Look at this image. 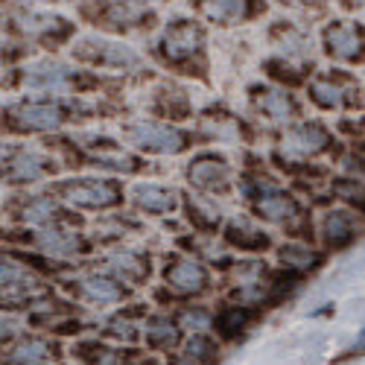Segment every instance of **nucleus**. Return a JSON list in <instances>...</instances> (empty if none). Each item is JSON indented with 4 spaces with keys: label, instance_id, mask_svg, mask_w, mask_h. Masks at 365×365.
Here are the masks:
<instances>
[{
    "label": "nucleus",
    "instance_id": "nucleus-15",
    "mask_svg": "<svg viewBox=\"0 0 365 365\" xmlns=\"http://www.w3.org/2000/svg\"><path fill=\"white\" fill-rule=\"evenodd\" d=\"M56 359V345L47 339H21L15 348L6 354V365H47Z\"/></svg>",
    "mask_w": 365,
    "mask_h": 365
},
{
    "label": "nucleus",
    "instance_id": "nucleus-9",
    "mask_svg": "<svg viewBox=\"0 0 365 365\" xmlns=\"http://www.w3.org/2000/svg\"><path fill=\"white\" fill-rule=\"evenodd\" d=\"M327 146H330V135L319 123H298L284 138V152L287 155H298V158L319 155Z\"/></svg>",
    "mask_w": 365,
    "mask_h": 365
},
{
    "label": "nucleus",
    "instance_id": "nucleus-2",
    "mask_svg": "<svg viewBox=\"0 0 365 365\" xmlns=\"http://www.w3.org/2000/svg\"><path fill=\"white\" fill-rule=\"evenodd\" d=\"M58 196H62L68 205L73 207H91V210H100V207H111L120 199V190L111 181L103 178H76V181H65L58 185Z\"/></svg>",
    "mask_w": 365,
    "mask_h": 365
},
{
    "label": "nucleus",
    "instance_id": "nucleus-7",
    "mask_svg": "<svg viewBox=\"0 0 365 365\" xmlns=\"http://www.w3.org/2000/svg\"><path fill=\"white\" fill-rule=\"evenodd\" d=\"M324 50L336 62H356L365 53V38L351 24H330L324 29Z\"/></svg>",
    "mask_w": 365,
    "mask_h": 365
},
{
    "label": "nucleus",
    "instance_id": "nucleus-16",
    "mask_svg": "<svg viewBox=\"0 0 365 365\" xmlns=\"http://www.w3.org/2000/svg\"><path fill=\"white\" fill-rule=\"evenodd\" d=\"M196 6L214 24H237L249 15V0H196Z\"/></svg>",
    "mask_w": 365,
    "mask_h": 365
},
{
    "label": "nucleus",
    "instance_id": "nucleus-29",
    "mask_svg": "<svg viewBox=\"0 0 365 365\" xmlns=\"http://www.w3.org/2000/svg\"><path fill=\"white\" fill-rule=\"evenodd\" d=\"M187 217H190V222H196L199 228H205V231H210V228H217L220 225V214L210 205H202L199 199H190L187 202Z\"/></svg>",
    "mask_w": 365,
    "mask_h": 365
},
{
    "label": "nucleus",
    "instance_id": "nucleus-8",
    "mask_svg": "<svg viewBox=\"0 0 365 365\" xmlns=\"http://www.w3.org/2000/svg\"><path fill=\"white\" fill-rule=\"evenodd\" d=\"M164 281L178 289V292H185V295H196L207 287V269L196 260V257H175L167 269H164Z\"/></svg>",
    "mask_w": 365,
    "mask_h": 365
},
{
    "label": "nucleus",
    "instance_id": "nucleus-31",
    "mask_svg": "<svg viewBox=\"0 0 365 365\" xmlns=\"http://www.w3.org/2000/svg\"><path fill=\"white\" fill-rule=\"evenodd\" d=\"M185 354L193 356V359H199V362H205V365H210V362L217 359V345L210 342V339H205V336H193L187 342V351Z\"/></svg>",
    "mask_w": 365,
    "mask_h": 365
},
{
    "label": "nucleus",
    "instance_id": "nucleus-32",
    "mask_svg": "<svg viewBox=\"0 0 365 365\" xmlns=\"http://www.w3.org/2000/svg\"><path fill=\"white\" fill-rule=\"evenodd\" d=\"M88 365H108L114 359V354L106 348V345H97V342H88V345H79L76 351Z\"/></svg>",
    "mask_w": 365,
    "mask_h": 365
},
{
    "label": "nucleus",
    "instance_id": "nucleus-25",
    "mask_svg": "<svg viewBox=\"0 0 365 365\" xmlns=\"http://www.w3.org/2000/svg\"><path fill=\"white\" fill-rule=\"evenodd\" d=\"M26 79L33 85H44V88H65L68 71L62 65H36V68H29Z\"/></svg>",
    "mask_w": 365,
    "mask_h": 365
},
{
    "label": "nucleus",
    "instance_id": "nucleus-23",
    "mask_svg": "<svg viewBox=\"0 0 365 365\" xmlns=\"http://www.w3.org/2000/svg\"><path fill=\"white\" fill-rule=\"evenodd\" d=\"M18 217L29 225H47L56 220V202H50L47 196H36L18 210Z\"/></svg>",
    "mask_w": 365,
    "mask_h": 365
},
{
    "label": "nucleus",
    "instance_id": "nucleus-30",
    "mask_svg": "<svg viewBox=\"0 0 365 365\" xmlns=\"http://www.w3.org/2000/svg\"><path fill=\"white\" fill-rule=\"evenodd\" d=\"M97 161H100L103 167H114V170H135V167H138V161H135L132 155H126V152H120V149H114V146L100 149V152H97Z\"/></svg>",
    "mask_w": 365,
    "mask_h": 365
},
{
    "label": "nucleus",
    "instance_id": "nucleus-20",
    "mask_svg": "<svg viewBox=\"0 0 365 365\" xmlns=\"http://www.w3.org/2000/svg\"><path fill=\"white\" fill-rule=\"evenodd\" d=\"M257 108L269 120H278V123H284V120H289L295 114V106H292L287 91H272V88L257 91Z\"/></svg>",
    "mask_w": 365,
    "mask_h": 365
},
{
    "label": "nucleus",
    "instance_id": "nucleus-13",
    "mask_svg": "<svg viewBox=\"0 0 365 365\" xmlns=\"http://www.w3.org/2000/svg\"><path fill=\"white\" fill-rule=\"evenodd\" d=\"M76 295L88 304H111L123 298V287L111 275H88L76 284Z\"/></svg>",
    "mask_w": 365,
    "mask_h": 365
},
{
    "label": "nucleus",
    "instance_id": "nucleus-28",
    "mask_svg": "<svg viewBox=\"0 0 365 365\" xmlns=\"http://www.w3.org/2000/svg\"><path fill=\"white\" fill-rule=\"evenodd\" d=\"M333 193L342 196L348 205H354L356 210H365V181H354V178H339L333 185Z\"/></svg>",
    "mask_w": 365,
    "mask_h": 365
},
{
    "label": "nucleus",
    "instance_id": "nucleus-3",
    "mask_svg": "<svg viewBox=\"0 0 365 365\" xmlns=\"http://www.w3.org/2000/svg\"><path fill=\"white\" fill-rule=\"evenodd\" d=\"M255 214L260 217V220H266V222H275V225H289L295 217H298V207H295V202L284 193V190H278L272 181H263V178H257L255 181Z\"/></svg>",
    "mask_w": 365,
    "mask_h": 365
},
{
    "label": "nucleus",
    "instance_id": "nucleus-27",
    "mask_svg": "<svg viewBox=\"0 0 365 365\" xmlns=\"http://www.w3.org/2000/svg\"><path fill=\"white\" fill-rule=\"evenodd\" d=\"M249 322V313L242 307H225L220 316H217V330L222 333V336H237V333L242 330V324Z\"/></svg>",
    "mask_w": 365,
    "mask_h": 365
},
{
    "label": "nucleus",
    "instance_id": "nucleus-1",
    "mask_svg": "<svg viewBox=\"0 0 365 365\" xmlns=\"http://www.w3.org/2000/svg\"><path fill=\"white\" fill-rule=\"evenodd\" d=\"M126 140L143 152H155V155H175L187 146V135L178 132L167 123H155V120H140L123 129Z\"/></svg>",
    "mask_w": 365,
    "mask_h": 365
},
{
    "label": "nucleus",
    "instance_id": "nucleus-24",
    "mask_svg": "<svg viewBox=\"0 0 365 365\" xmlns=\"http://www.w3.org/2000/svg\"><path fill=\"white\" fill-rule=\"evenodd\" d=\"M281 263L287 269H292V272H307V269H313L319 263V257L307 246H295V242H289V246L281 249Z\"/></svg>",
    "mask_w": 365,
    "mask_h": 365
},
{
    "label": "nucleus",
    "instance_id": "nucleus-26",
    "mask_svg": "<svg viewBox=\"0 0 365 365\" xmlns=\"http://www.w3.org/2000/svg\"><path fill=\"white\" fill-rule=\"evenodd\" d=\"M38 240H41V246L53 255H71V252L79 249V240L71 231H44V234H38Z\"/></svg>",
    "mask_w": 365,
    "mask_h": 365
},
{
    "label": "nucleus",
    "instance_id": "nucleus-34",
    "mask_svg": "<svg viewBox=\"0 0 365 365\" xmlns=\"http://www.w3.org/2000/svg\"><path fill=\"white\" fill-rule=\"evenodd\" d=\"M362 161H365V149H362Z\"/></svg>",
    "mask_w": 365,
    "mask_h": 365
},
{
    "label": "nucleus",
    "instance_id": "nucleus-33",
    "mask_svg": "<svg viewBox=\"0 0 365 365\" xmlns=\"http://www.w3.org/2000/svg\"><path fill=\"white\" fill-rule=\"evenodd\" d=\"M178 324L187 327V330H202V327H207V313H202V310H185V313L178 316Z\"/></svg>",
    "mask_w": 365,
    "mask_h": 365
},
{
    "label": "nucleus",
    "instance_id": "nucleus-19",
    "mask_svg": "<svg viewBox=\"0 0 365 365\" xmlns=\"http://www.w3.org/2000/svg\"><path fill=\"white\" fill-rule=\"evenodd\" d=\"M111 272L120 278V281H132V284H140L146 275H149V260L138 252H117L111 260H108Z\"/></svg>",
    "mask_w": 365,
    "mask_h": 365
},
{
    "label": "nucleus",
    "instance_id": "nucleus-18",
    "mask_svg": "<svg viewBox=\"0 0 365 365\" xmlns=\"http://www.w3.org/2000/svg\"><path fill=\"white\" fill-rule=\"evenodd\" d=\"M322 234L327 240V246L339 249L356 234V220L351 210H330V214L322 220Z\"/></svg>",
    "mask_w": 365,
    "mask_h": 365
},
{
    "label": "nucleus",
    "instance_id": "nucleus-17",
    "mask_svg": "<svg viewBox=\"0 0 365 365\" xmlns=\"http://www.w3.org/2000/svg\"><path fill=\"white\" fill-rule=\"evenodd\" d=\"M225 240L242 252H263L269 246V237L260 228H255L249 220H231L225 228Z\"/></svg>",
    "mask_w": 365,
    "mask_h": 365
},
{
    "label": "nucleus",
    "instance_id": "nucleus-6",
    "mask_svg": "<svg viewBox=\"0 0 365 365\" xmlns=\"http://www.w3.org/2000/svg\"><path fill=\"white\" fill-rule=\"evenodd\" d=\"M44 292L47 289L41 287V281L33 272H26L24 266L12 260H4V304L6 307H21V304H29Z\"/></svg>",
    "mask_w": 365,
    "mask_h": 365
},
{
    "label": "nucleus",
    "instance_id": "nucleus-10",
    "mask_svg": "<svg viewBox=\"0 0 365 365\" xmlns=\"http://www.w3.org/2000/svg\"><path fill=\"white\" fill-rule=\"evenodd\" d=\"M79 58L100 68H132L138 65V53L123 47V44H108V41H85L76 50Z\"/></svg>",
    "mask_w": 365,
    "mask_h": 365
},
{
    "label": "nucleus",
    "instance_id": "nucleus-22",
    "mask_svg": "<svg viewBox=\"0 0 365 365\" xmlns=\"http://www.w3.org/2000/svg\"><path fill=\"white\" fill-rule=\"evenodd\" d=\"M310 100L327 111H336L345 106V91L333 79H316V82H310Z\"/></svg>",
    "mask_w": 365,
    "mask_h": 365
},
{
    "label": "nucleus",
    "instance_id": "nucleus-11",
    "mask_svg": "<svg viewBox=\"0 0 365 365\" xmlns=\"http://www.w3.org/2000/svg\"><path fill=\"white\" fill-rule=\"evenodd\" d=\"M187 178H190V185L202 193L222 190L228 185V178H231V167L217 155H202L187 167Z\"/></svg>",
    "mask_w": 365,
    "mask_h": 365
},
{
    "label": "nucleus",
    "instance_id": "nucleus-5",
    "mask_svg": "<svg viewBox=\"0 0 365 365\" xmlns=\"http://www.w3.org/2000/svg\"><path fill=\"white\" fill-rule=\"evenodd\" d=\"M202 47V29L193 21H175L164 29L161 36V56L173 65H181L193 58Z\"/></svg>",
    "mask_w": 365,
    "mask_h": 365
},
{
    "label": "nucleus",
    "instance_id": "nucleus-21",
    "mask_svg": "<svg viewBox=\"0 0 365 365\" xmlns=\"http://www.w3.org/2000/svg\"><path fill=\"white\" fill-rule=\"evenodd\" d=\"M143 336H146V345L155 348V351H167L178 342V324L164 319V316H155V319H146L143 324Z\"/></svg>",
    "mask_w": 365,
    "mask_h": 365
},
{
    "label": "nucleus",
    "instance_id": "nucleus-12",
    "mask_svg": "<svg viewBox=\"0 0 365 365\" xmlns=\"http://www.w3.org/2000/svg\"><path fill=\"white\" fill-rule=\"evenodd\" d=\"M47 161L38 155V152H29V149H18L6 158V178L15 181V185H24V181H36L38 175H44Z\"/></svg>",
    "mask_w": 365,
    "mask_h": 365
},
{
    "label": "nucleus",
    "instance_id": "nucleus-14",
    "mask_svg": "<svg viewBox=\"0 0 365 365\" xmlns=\"http://www.w3.org/2000/svg\"><path fill=\"white\" fill-rule=\"evenodd\" d=\"M132 202L138 210H146V214H170V210H175V193L164 185H138L132 190Z\"/></svg>",
    "mask_w": 365,
    "mask_h": 365
},
{
    "label": "nucleus",
    "instance_id": "nucleus-4",
    "mask_svg": "<svg viewBox=\"0 0 365 365\" xmlns=\"http://www.w3.org/2000/svg\"><path fill=\"white\" fill-rule=\"evenodd\" d=\"M9 123L21 132H53L65 123V111L56 103L29 100V103L9 108Z\"/></svg>",
    "mask_w": 365,
    "mask_h": 365
}]
</instances>
